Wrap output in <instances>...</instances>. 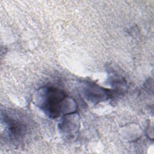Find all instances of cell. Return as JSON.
<instances>
[{
    "label": "cell",
    "instance_id": "1",
    "mask_svg": "<svg viewBox=\"0 0 154 154\" xmlns=\"http://www.w3.org/2000/svg\"><path fill=\"white\" fill-rule=\"evenodd\" d=\"M67 96L58 88L45 86L35 91L33 102L47 116L55 119L63 116Z\"/></svg>",
    "mask_w": 154,
    "mask_h": 154
},
{
    "label": "cell",
    "instance_id": "2",
    "mask_svg": "<svg viewBox=\"0 0 154 154\" xmlns=\"http://www.w3.org/2000/svg\"><path fill=\"white\" fill-rule=\"evenodd\" d=\"M81 93L88 101L97 104L108 100L111 94L109 90L103 88L93 82H84L80 87Z\"/></svg>",
    "mask_w": 154,
    "mask_h": 154
},
{
    "label": "cell",
    "instance_id": "3",
    "mask_svg": "<svg viewBox=\"0 0 154 154\" xmlns=\"http://www.w3.org/2000/svg\"><path fill=\"white\" fill-rule=\"evenodd\" d=\"M3 117L2 121L5 125V130L10 138L13 140H19L24 135L26 131L25 125L16 117L9 116L7 114H4L2 116Z\"/></svg>",
    "mask_w": 154,
    "mask_h": 154
},
{
    "label": "cell",
    "instance_id": "4",
    "mask_svg": "<svg viewBox=\"0 0 154 154\" xmlns=\"http://www.w3.org/2000/svg\"><path fill=\"white\" fill-rule=\"evenodd\" d=\"M79 128V118L75 112L63 116L61 122L58 124V129L61 133L66 136L75 135Z\"/></svg>",
    "mask_w": 154,
    "mask_h": 154
},
{
    "label": "cell",
    "instance_id": "5",
    "mask_svg": "<svg viewBox=\"0 0 154 154\" xmlns=\"http://www.w3.org/2000/svg\"><path fill=\"white\" fill-rule=\"evenodd\" d=\"M109 74L108 81L109 85L116 90L119 91H125L127 87L125 78L114 70H111L109 72Z\"/></svg>",
    "mask_w": 154,
    "mask_h": 154
}]
</instances>
